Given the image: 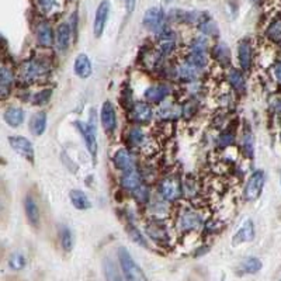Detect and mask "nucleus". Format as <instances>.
Here are the masks:
<instances>
[{"mask_svg": "<svg viewBox=\"0 0 281 281\" xmlns=\"http://www.w3.org/2000/svg\"><path fill=\"white\" fill-rule=\"evenodd\" d=\"M262 269V262L257 257H249L242 262L241 264V270L245 274H254Z\"/></svg>", "mask_w": 281, "mask_h": 281, "instance_id": "nucleus-27", "label": "nucleus"}, {"mask_svg": "<svg viewBox=\"0 0 281 281\" xmlns=\"http://www.w3.org/2000/svg\"><path fill=\"white\" fill-rule=\"evenodd\" d=\"M170 93V89L167 86L159 84V86H151L149 89L145 90L146 100L152 101V103H161L162 100L166 99V96Z\"/></svg>", "mask_w": 281, "mask_h": 281, "instance_id": "nucleus-20", "label": "nucleus"}, {"mask_svg": "<svg viewBox=\"0 0 281 281\" xmlns=\"http://www.w3.org/2000/svg\"><path fill=\"white\" fill-rule=\"evenodd\" d=\"M252 1H253V3H257V1H259V0H252Z\"/></svg>", "mask_w": 281, "mask_h": 281, "instance_id": "nucleus-40", "label": "nucleus"}, {"mask_svg": "<svg viewBox=\"0 0 281 281\" xmlns=\"http://www.w3.org/2000/svg\"><path fill=\"white\" fill-rule=\"evenodd\" d=\"M134 194L138 197L139 201H145V199L148 197V190H146L145 187H142V186H141L139 189L134 190Z\"/></svg>", "mask_w": 281, "mask_h": 281, "instance_id": "nucleus-37", "label": "nucleus"}, {"mask_svg": "<svg viewBox=\"0 0 281 281\" xmlns=\"http://www.w3.org/2000/svg\"><path fill=\"white\" fill-rule=\"evenodd\" d=\"M110 13V3L107 0H104L103 3H100V6L97 7L96 11V18H94V36L100 37L104 31L107 18H109Z\"/></svg>", "mask_w": 281, "mask_h": 281, "instance_id": "nucleus-10", "label": "nucleus"}, {"mask_svg": "<svg viewBox=\"0 0 281 281\" xmlns=\"http://www.w3.org/2000/svg\"><path fill=\"white\" fill-rule=\"evenodd\" d=\"M144 26L154 33H161L164 27L163 11L158 7H152L144 16Z\"/></svg>", "mask_w": 281, "mask_h": 281, "instance_id": "nucleus-4", "label": "nucleus"}, {"mask_svg": "<svg viewBox=\"0 0 281 281\" xmlns=\"http://www.w3.org/2000/svg\"><path fill=\"white\" fill-rule=\"evenodd\" d=\"M141 183H142L141 174L136 172L135 169L127 170V172L122 174V177H121V184L127 190H136V189H139Z\"/></svg>", "mask_w": 281, "mask_h": 281, "instance_id": "nucleus-17", "label": "nucleus"}, {"mask_svg": "<svg viewBox=\"0 0 281 281\" xmlns=\"http://www.w3.org/2000/svg\"><path fill=\"white\" fill-rule=\"evenodd\" d=\"M229 83L234 86V89L238 91H243L245 90V78L243 75L241 73V71H231L229 72Z\"/></svg>", "mask_w": 281, "mask_h": 281, "instance_id": "nucleus-28", "label": "nucleus"}, {"mask_svg": "<svg viewBox=\"0 0 281 281\" xmlns=\"http://www.w3.org/2000/svg\"><path fill=\"white\" fill-rule=\"evenodd\" d=\"M75 125L79 128L80 134L84 138L87 151L90 152L93 158H96V154H97V141H96L94 128L90 127V124H84V122H75Z\"/></svg>", "mask_w": 281, "mask_h": 281, "instance_id": "nucleus-9", "label": "nucleus"}, {"mask_svg": "<svg viewBox=\"0 0 281 281\" xmlns=\"http://www.w3.org/2000/svg\"><path fill=\"white\" fill-rule=\"evenodd\" d=\"M238 56H239V64L241 66L247 71L252 65V46L247 41H242L239 44V48H238Z\"/></svg>", "mask_w": 281, "mask_h": 281, "instance_id": "nucleus-22", "label": "nucleus"}, {"mask_svg": "<svg viewBox=\"0 0 281 281\" xmlns=\"http://www.w3.org/2000/svg\"><path fill=\"white\" fill-rule=\"evenodd\" d=\"M254 238V228L253 222L250 219H246L242 224V227L238 229L234 238H232V245H241L243 242H250Z\"/></svg>", "mask_w": 281, "mask_h": 281, "instance_id": "nucleus-11", "label": "nucleus"}, {"mask_svg": "<svg viewBox=\"0 0 281 281\" xmlns=\"http://www.w3.org/2000/svg\"><path fill=\"white\" fill-rule=\"evenodd\" d=\"M135 1L136 0H124V3H125V9H127V13H132V10L135 9Z\"/></svg>", "mask_w": 281, "mask_h": 281, "instance_id": "nucleus-38", "label": "nucleus"}, {"mask_svg": "<svg viewBox=\"0 0 281 281\" xmlns=\"http://www.w3.org/2000/svg\"><path fill=\"white\" fill-rule=\"evenodd\" d=\"M37 4L40 6V9L44 13H48L55 6V0H37Z\"/></svg>", "mask_w": 281, "mask_h": 281, "instance_id": "nucleus-36", "label": "nucleus"}, {"mask_svg": "<svg viewBox=\"0 0 281 281\" xmlns=\"http://www.w3.org/2000/svg\"><path fill=\"white\" fill-rule=\"evenodd\" d=\"M73 69H75V73L82 78V79H86L91 75V62L90 59L87 58V55L79 54L75 59V65H73Z\"/></svg>", "mask_w": 281, "mask_h": 281, "instance_id": "nucleus-14", "label": "nucleus"}, {"mask_svg": "<svg viewBox=\"0 0 281 281\" xmlns=\"http://www.w3.org/2000/svg\"><path fill=\"white\" fill-rule=\"evenodd\" d=\"M161 193L163 196L164 200L167 201H173L180 197L182 193V186H180V180L177 177H167L163 182L161 183Z\"/></svg>", "mask_w": 281, "mask_h": 281, "instance_id": "nucleus-7", "label": "nucleus"}, {"mask_svg": "<svg viewBox=\"0 0 281 281\" xmlns=\"http://www.w3.org/2000/svg\"><path fill=\"white\" fill-rule=\"evenodd\" d=\"M49 72V68L44 62L33 59L30 62H26L21 68V79L27 83H34L42 78H45Z\"/></svg>", "mask_w": 281, "mask_h": 281, "instance_id": "nucleus-2", "label": "nucleus"}, {"mask_svg": "<svg viewBox=\"0 0 281 281\" xmlns=\"http://www.w3.org/2000/svg\"><path fill=\"white\" fill-rule=\"evenodd\" d=\"M100 118H101V124L103 128L107 132H113L116 127H117V114L111 101H106L101 107V113H100Z\"/></svg>", "mask_w": 281, "mask_h": 281, "instance_id": "nucleus-8", "label": "nucleus"}, {"mask_svg": "<svg viewBox=\"0 0 281 281\" xmlns=\"http://www.w3.org/2000/svg\"><path fill=\"white\" fill-rule=\"evenodd\" d=\"M9 142L11 148L17 152L18 155L24 156L28 162H34V148L31 142L24 136H10Z\"/></svg>", "mask_w": 281, "mask_h": 281, "instance_id": "nucleus-5", "label": "nucleus"}, {"mask_svg": "<svg viewBox=\"0 0 281 281\" xmlns=\"http://www.w3.org/2000/svg\"><path fill=\"white\" fill-rule=\"evenodd\" d=\"M132 118L138 122H146L152 118V109L145 103H136L132 109Z\"/></svg>", "mask_w": 281, "mask_h": 281, "instance_id": "nucleus-23", "label": "nucleus"}, {"mask_svg": "<svg viewBox=\"0 0 281 281\" xmlns=\"http://www.w3.org/2000/svg\"><path fill=\"white\" fill-rule=\"evenodd\" d=\"M13 82H14V76L11 69L3 66L0 69V96L3 99H6L10 94V91L13 89Z\"/></svg>", "mask_w": 281, "mask_h": 281, "instance_id": "nucleus-12", "label": "nucleus"}, {"mask_svg": "<svg viewBox=\"0 0 281 281\" xmlns=\"http://www.w3.org/2000/svg\"><path fill=\"white\" fill-rule=\"evenodd\" d=\"M3 118H4L6 124H9L10 127H18L24 121V111L18 107H10L4 111Z\"/></svg>", "mask_w": 281, "mask_h": 281, "instance_id": "nucleus-21", "label": "nucleus"}, {"mask_svg": "<svg viewBox=\"0 0 281 281\" xmlns=\"http://www.w3.org/2000/svg\"><path fill=\"white\" fill-rule=\"evenodd\" d=\"M118 259H120V264L127 281H148L144 272L135 263V260L132 259V256L125 247L118 249Z\"/></svg>", "mask_w": 281, "mask_h": 281, "instance_id": "nucleus-1", "label": "nucleus"}, {"mask_svg": "<svg viewBox=\"0 0 281 281\" xmlns=\"http://www.w3.org/2000/svg\"><path fill=\"white\" fill-rule=\"evenodd\" d=\"M267 37L272 38L273 41H280L281 40V20H276L272 23V26L267 30Z\"/></svg>", "mask_w": 281, "mask_h": 281, "instance_id": "nucleus-31", "label": "nucleus"}, {"mask_svg": "<svg viewBox=\"0 0 281 281\" xmlns=\"http://www.w3.org/2000/svg\"><path fill=\"white\" fill-rule=\"evenodd\" d=\"M264 186V172L263 170H256V172L249 177V180L246 183L243 196L247 201H254L260 197L262 190Z\"/></svg>", "mask_w": 281, "mask_h": 281, "instance_id": "nucleus-3", "label": "nucleus"}, {"mask_svg": "<svg viewBox=\"0 0 281 281\" xmlns=\"http://www.w3.org/2000/svg\"><path fill=\"white\" fill-rule=\"evenodd\" d=\"M26 264H27V259H26L24 254L20 253V252H14L9 257V266L10 269H13V270H21V269L26 267Z\"/></svg>", "mask_w": 281, "mask_h": 281, "instance_id": "nucleus-29", "label": "nucleus"}, {"mask_svg": "<svg viewBox=\"0 0 281 281\" xmlns=\"http://www.w3.org/2000/svg\"><path fill=\"white\" fill-rule=\"evenodd\" d=\"M69 42H71V27L68 23H62L56 30V46L59 51H66L69 48Z\"/></svg>", "mask_w": 281, "mask_h": 281, "instance_id": "nucleus-16", "label": "nucleus"}, {"mask_svg": "<svg viewBox=\"0 0 281 281\" xmlns=\"http://www.w3.org/2000/svg\"><path fill=\"white\" fill-rule=\"evenodd\" d=\"M146 231H148V235L152 236L155 241H164L167 235H166V231H164L163 228L161 227L159 224H149L148 227H146Z\"/></svg>", "mask_w": 281, "mask_h": 281, "instance_id": "nucleus-30", "label": "nucleus"}, {"mask_svg": "<svg viewBox=\"0 0 281 281\" xmlns=\"http://www.w3.org/2000/svg\"><path fill=\"white\" fill-rule=\"evenodd\" d=\"M274 76H276L277 82L281 83V62H279L274 66Z\"/></svg>", "mask_w": 281, "mask_h": 281, "instance_id": "nucleus-39", "label": "nucleus"}, {"mask_svg": "<svg viewBox=\"0 0 281 281\" xmlns=\"http://www.w3.org/2000/svg\"><path fill=\"white\" fill-rule=\"evenodd\" d=\"M37 41L40 45L46 48L54 45V33L48 23H41L37 27Z\"/></svg>", "mask_w": 281, "mask_h": 281, "instance_id": "nucleus-13", "label": "nucleus"}, {"mask_svg": "<svg viewBox=\"0 0 281 281\" xmlns=\"http://www.w3.org/2000/svg\"><path fill=\"white\" fill-rule=\"evenodd\" d=\"M128 234H129V236H131V239H132V241H135L136 243H139V245H142V246H146L145 238L142 236V234H141V232H139L135 227L128 228Z\"/></svg>", "mask_w": 281, "mask_h": 281, "instance_id": "nucleus-33", "label": "nucleus"}, {"mask_svg": "<svg viewBox=\"0 0 281 281\" xmlns=\"http://www.w3.org/2000/svg\"><path fill=\"white\" fill-rule=\"evenodd\" d=\"M114 164L118 169L127 172V170L134 169V159L127 149H120L114 156Z\"/></svg>", "mask_w": 281, "mask_h": 281, "instance_id": "nucleus-19", "label": "nucleus"}, {"mask_svg": "<svg viewBox=\"0 0 281 281\" xmlns=\"http://www.w3.org/2000/svg\"><path fill=\"white\" fill-rule=\"evenodd\" d=\"M71 201H72V204L76 207L78 209H89L91 207L90 201L87 199V196L83 193L82 190H72L71 191Z\"/></svg>", "mask_w": 281, "mask_h": 281, "instance_id": "nucleus-25", "label": "nucleus"}, {"mask_svg": "<svg viewBox=\"0 0 281 281\" xmlns=\"http://www.w3.org/2000/svg\"><path fill=\"white\" fill-rule=\"evenodd\" d=\"M30 128H31V132L34 134V135L40 136L44 134V131H45L46 128V114L45 113H42V111H40V113H37L33 116L31 118V122H30Z\"/></svg>", "mask_w": 281, "mask_h": 281, "instance_id": "nucleus-24", "label": "nucleus"}, {"mask_svg": "<svg viewBox=\"0 0 281 281\" xmlns=\"http://www.w3.org/2000/svg\"><path fill=\"white\" fill-rule=\"evenodd\" d=\"M51 94H52V90H49V89L40 91V93H37L36 96H34L33 103H34V104H38V106H40V104H44V103H46V101L49 100Z\"/></svg>", "mask_w": 281, "mask_h": 281, "instance_id": "nucleus-35", "label": "nucleus"}, {"mask_svg": "<svg viewBox=\"0 0 281 281\" xmlns=\"http://www.w3.org/2000/svg\"><path fill=\"white\" fill-rule=\"evenodd\" d=\"M103 270H104V277L107 281H127V279H124L122 274L118 270L117 264L114 263L110 257L104 259Z\"/></svg>", "mask_w": 281, "mask_h": 281, "instance_id": "nucleus-18", "label": "nucleus"}, {"mask_svg": "<svg viewBox=\"0 0 281 281\" xmlns=\"http://www.w3.org/2000/svg\"><path fill=\"white\" fill-rule=\"evenodd\" d=\"M59 239H61V245L64 247L65 252H71L75 245V238H73L72 231L68 227H62L59 231Z\"/></svg>", "mask_w": 281, "mask_h": 281, "instance_id": "nucleus-26", "label": "nucleus"}, {"mask_svg": "<svg viewBox=\"0 0 281 281\" xmlns=\"http://www.w3.org/2000/svg\"><path fill=\"white\" fill-rule=\"evenodd\" d=\"M142 141H144L142 129H139V128H132L131 132H129V142L134 144V145H139Z\"/></svg>", "mask_w": 281, "mask_h": 281, "instance_id": "nucleus-34", "label": "nucleus"}, {"mask_svg": "<svg viewBox=\"0 0 281 281\" xmlns=\"http://www.w3.org/2000/svg\"><path fill=\"white\" fill-rule=\"evenodd\" d=\"M201 222H202V219L200 214H197L196 211H191V209H186L179 217V229L183 232L196 231L201 227Z\"/></svg>", "mask_w": 281, "mask_h": 281, "instance_id": "nucleus-6", "label": "nucleus"}, {"mask_svg": "<svg viewBox=\"0 0 281 281\" xmlns=\"http://www.w3.org/2000/svg\"><path fill=\"white\" fill-rule=\"evenodd\" d=\"M225 56L229 58V49H228L225 45H218L215 46V58L221 64H225V62H229L228 59H225Z\"/></svg>", "mask_w": 281, "mask_h": 281, "instance_id": "nucleus-32", "label": "nucleus"}, {"mask_svg": "<svg viewBox=\"0 0 281 281\" xmlns=\"http://www.w3.org/2000/svg\"><path fill=\"white\" fill-rule=\"evenodd\" d=\"M24 208H26L28 222L33 227H38V224H40V208H38L36 199H33L31 196H27L24 200Z\"/></svg>", "mask_w": 281, "mask_h": 281, "instance_id": "nucleus-15", "label": "nucleus"}]
</instances>
